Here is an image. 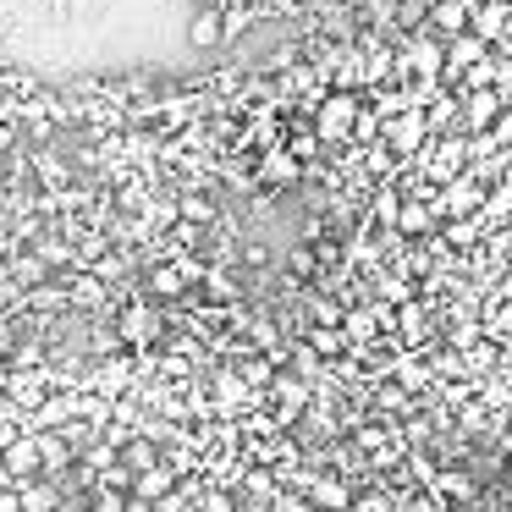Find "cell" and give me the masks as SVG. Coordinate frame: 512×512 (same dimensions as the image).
Segmentation results:
<instances>
[{
	"instance_id": "38",
	"label": "cell",
	"mask_w": 512,
	"mask_h": 512,
	"mask_svg": "<svg viewBox=\"0 0 512 512\" xmlns=\"http://www.w3.org/2000/svg\"><path fill=\"white\" fill-rule=\"evenodd\" d=\"M221 397L237 402V397H243V380H237V375H221Z\"/></svg>"
},
{
	"instance_id": "6",
	"label": "cell",
	"mask_w": 512,
	"mask_h": 512,
	"mask_svg": "<svg viewBox=\"0 0 512 512\" xmlns=\"http://www.w3.org/2000/svg\"><path fill=\"white\" fill-rule=\"evenodd\" d=\"M463 100H468V116H463V122L474 127V133H485V127H496V122H501V111H507V100H501L496 89H468Z\"/></svg>"
},
{
	"instance_id": "20",
	"label": "cell",
	"mask_w": 512,
	"mask_h": 512,
	"mask_svg": "<svg viewBox=\"0 0 512 512\" xmlns=\"http://www.w3.org/2000/svg\"><path fill=\"white\" fill-rule=\"evenodd\" d=\"M485 336H490V342H501V336H512V298H501V309L485 320Z\"/></svg>"
},
{
	"instance_id": "44",
	"label": "cell",
	"mask_w": 512,
	"mask_h": 512,
	"mask_svg": "<svg viewBox=\"0 0 512 512\" xmlns=\"http://www.w3.org/2000/svg\"><path fill=\"white\" fill-rule=\"evenodd\" d=\"M501 298H512V270H507V276H501Z\"/></svg>"
},
{
	"instance_id": "16",
	"label": "cell",
	"mask_w": 512,
	"mask_h": 512,
	"mask_svg": "<svg viewBox=\"0 0 512 512\" xmlns=\"http://www.w3.org/2000/svg\"><path fill=\"white\" fill-rule=\"evenodd\" d=\"M182 287H188V270L182 265H160L155 276H149V292H155V298H182Z\"/></svg>"
},
{
	"instance_id": "9",
	"label": "cell",
	"mask_w": 512,
	"mask_h": 512,
	"mask_svg": "<svg viewBox=\"0 0 512 512\" xmlns=\"http://www.w3.org/2000/svg\"><path fill=\"white\" fill-rule=\"evenodd\" d=\"M468 17H474V6H468V0H430V28L435 34H463L468 28Z\"/></svg>"
},
{
	"instance_id": "40",
	"label": "cell",
	"mask_w": 512,
	"mask_h": 512,
	"mask_svg": "<svg viewBox=\"0 0 512 512\" xmlns=\"http://www.w3.org/2000/svg\"><path fill=\"white\" fill-rule=\"evenodd\" d=\"M276 512H309V501H298V496H276Z\"/></svg>"
},
{
	"instance_id": "24",
	"label": "cell",
	"mask_w": 512,
	"mask_h": 512,
	"mask_svg": "<svg viewBox=\"0 0 512 512\" xmlns=\"http://www.w3.org/2000/svg\"><path fill=\"white\" fill-rule=\"evenodd\" d=\"M243 380H248V386H270V380H276L270 358H248V364H243Z\"/></svg>"
},
{
	"instance_id": "1",
	"label": "cell",
	"mask_w": 512,
	"mask_h": 512,
	"mask_svg": "<svg viewBox=\"0 0 512 512\" xmlns=\"http://www.w3.org/2000/svg\"><path fill=\"white\" fill-rule=\"evenodd\" d=\"M358 111H364V100L347 94V89H336L331 100H320V111H314V133H320V144H342V138L358 127Z\"/></svg>"
},
{
	"instance_id": "49",
	"label": "cell",
	"mask_w": 512,
	"mask_h": 512,
	"mask_svg": "<svg viewBox=\"0 0 512 512\" xmlns=\"http://www.w3.org/2000/svg\"><path fill=\"white\" fill-rule=\"evenodd\" d=\"M56 512H61V507H56Z\"/></svg>"
},
{
	"instance_id": "5",
	"label": "cell",
	"mask_w": 512,
	"mask_h": 512,
	"mask_svg": "<svg viewBox=\"0 0 512 512\" xmlns=\"http://www.w3.org/2000/svg\"><path fill=\"white\" fill-rule=\"evenodd\" d=\"M485 61V39L474 34V28H463V34H452V45H446V72L441 78H463L468 67H479Z\"/></svg>"
},
{
	"instance_id": "14",
	"label": "cell",
	"mask_w": 512,
	"mask_h": 512,
	"mask_svg": "<svg viewBox=\"0 0 512 512\" xmlns=\"http://www.w3.org/2000/svg\"><path fill=\"white\" fill-rule=\"evenodd\" d=\"M468 28H474V34L485 39V45H490V39H501V34H507V6H474Z\"/></svg>"
},
{
	"instance_id": "17",
	"label": "cell",
	"mask_w": 512,
	"mask_h": 512,
	"mask_svg": "<svg viewBox=\"0 0 512 512\" xmlns=\"http://www.w3.org/2000/svg\"><path fill=\"white\" fill-rule=\"evenodd\" d=\"M39 452H45V474H56V468H67L72 463V452H67V435H39Z\"/></svg>"
},
{
	"instance_id": "36",
	"label": "cell",
	"mask_w": 512,
	"mask_h": 512,
	"mask_svg": "<svg viewBox=\"0 0 512 512\" xmlns=\"http://www.w3.org/2000/svg\"><path fill=\"white\" fill-rule=\"evenodd\" d=\"M94 276H100V281H116V276H122V259H100V265H94Z\"/></svg>"
},
{
	"instance_id": "48",
	"label": "cell",
	"mask_w": 512,
	"mask_h": 512,
	"mask_svg": "<svg viewBox=\"0 0 512 512\" xmlns=\"http://www.w3.org/2000/svg\"><path fill=\"white\" fill-rule=\"evenodd\" d=\"M0 188H6V182H0Z\"/></svg>"
},
{
	"instance_id": "43",
	"label": "cell",
	"mask_w": 512,
	"mask_h": 512,
	"mask_svg": "<svg viewBox=\"0 0 512 512\" xmlns=\"http://www.w3.org/2000/svg\"><path fill=\"white\" fill-rule=\"evenodd\" d=\"M127 512H155V501H144V496H127Z\"/></svg>"
},
{
	"instance_id": "18",
	"label": "cell",
	"mask_w": 512,
	"mask_h": 512,
	"mask_svg": "<svg viewBox=\"0 0 512 512\" xmlns=\"http://www.w3.org/2000/svg\"><path fill=\"white\" fill-rule=\"evenodd\" d=\"M386 320H391V314L380 309V303H375V309H353V314H347V336H369V331H380Z\"/></svg>"
},
{
	"instance_id": "46",
	"label": "cell",
	"mask_w": 512,
	"mask_h": 512,
	"mask_svg": "<svg viewBox=\"0 0 512 512\" xmlns=\"http://www.w3.org/2000/svg\"><path fill=\"white\" fill-rule=\"evenodd\" d=\"M6 380H12V375H6V364H0V386H6Z\"/></svg>"
},
{
	"instance_id": "35",
	"label": "cell",
	"mask_w": 512,
	"mask_h": 512,
	"mask_svg": "<svg viewBox=\"0 0 512 512\" xmlns=\"http://www.w3.org/2000/svg\"><path fill=\"white\" fill-rule=\"evenodd\" d=\"M182 215L188 221H210V199H182Z\"/></svg>"
},
{
	"instance_id": "12",
	"label": "cell",
	"mask_w": 512,
	"mask_h": 512,
	"mask_svg": "<svg viewBox=\"0 0 512 512\" xmlns=\"http://www.w3.org/2000/svg\"><path fill=\"white\" fill-rule=\"evenodd\" d=\"M309 507H320V512H347V507H353V490H347L342 479H314V485H309Z\"/></svg>"
},
{
	"instance_id": "3",
	"label": "cell",
	"mask_w": 512,
	"mask_h": 512,
	"mask_svg": "<svg viewBox=\"0 0 512 512\" xmlns=\"http://www.w3.org/2000/svg\"><path fill=\"white\" fill-rule=\"evenodd\" d=\"M435 210L441 215H474V210H485V188H479L474 177H452L435 193Z\"/></svg>"
},
{
	"instance_id": "42",
	"label": "cell",
	"mask_w": 512,
	"mask_h": 512,
	"mask_svg": "<svg viewBox=\"0 0 512 512\" xmlns=\"http://www.w3.org/2000/svg\"><path fill=\"white\" fill-rule=\"evenodd\" d=\"M512 138V111H501V122H496V144H507Z\"/></svg>"
},
{
	"instance_id": "22",
	"label": "cell",
	"mask_w": 512,
	"mask_h": 512,
	"mask_svg": "<svg viewBox=\"0 0 512 512\" xmlns=\"http://www.w3.org/2000/svg\"><path fill=\"white\" fill-rule=\"evenodd\" d=\"M309 347L314 353H342V331H336V325H320V331H309Z\"/></svg>"
},
{
	"instance_id": "15",
	"label": "cell",
	"mask_w": 512,
	"mask_h": 512,
	"mask_svg": "<svg viewBox=\"0 0 512 512\" xmlns=\"http://www.w3.org/2000/svg\"><path fill=\"white\" fill-rule=\"evenodd\" d=\"M270 386H276V397H281V419H292V413H303V402H309V386H303V380H292V375H276Z\"/></svg>"
},
{
	"instance_id": "30",
	"label": "cell",
	"mask_w": 512,
	"mask_h": 512,
	"mask_svg": "<svg viewBox=\"0 0 512 512\" xmlns=\"http://www.w3.org/2000/svg\"><path fill=\"white\" fill-rule=\"evenodd\" d=\"M364 72H369V78H391V56H386V50H369Z\"/></svg>"
},
{
	"instance_id": "31",
	"label": "cell",
	"mask_w": 512,
	"mask_h": 512,
	"mask_svg": "<svg viewBox=\"0 0 512 512\" xmlns=\"http://www.w3.org/2000/svg\"><path fill=\"white\" fill-rule=\"evenodd\" d=\"M397 210H402V199H397V193H380V199H375V215H380L386 226H397Z\"/></svg>"
},
{
	"instance_id": "41",
	"label": "cell",
	"mask_w": 512,
	"mask_h": 512,
	"mask_svg": "<svg viewBox=\"0 0 512 512\" xmlns=\"http://www.w3.org/2000/svg\"><path fill=\"white\" fill-rule=\"evenodd\" d=\"M0 512H23V496L17 490H0Z\"/></svg>"
},
{
	"instance_id": "26",
	"label": "cell",
	"mask_w": 512,
	"mask_h": 512,
	"mask_svg": "<svg viewBox=\"0 0 512 512\" xmlns=\"http://www.w3.org/2000/svg\"><path fill=\"white\" fill-rule=\"evenodd\" d=\"M402 408H408V386L397 380V386L380 391V413H402Z\"/></svg>"
},
{
	"instance_id": "33",
	"label": "cell",
	"mask_w": 512,
	"mask_h": 512,
	"mask_svg": "<svg viewBox=\"0 0 512 512\" xmlns=\"http://www.w3.org/2000/svg\"><path fill=\"white\" fill-rule=\"evenodd\" d=\"M122 380H127V358H116V364H105V369H100V386H105V391H116Z\"/></svg>"
},
{
	"instance_id": "2",
	"label": "cell",
	"mask_w": 512,
	"mask_h": 512,
	"mask_svg": "<svg viewBox=\"0 0 512 512\" xmlns=\"http://www.w3.org/2000/svg\"><path fill=\"white\" fill-rule=\"evenodd\" d=\"M0 474H6V479H34V474H45L39 435H12V441L0 446Z\"/></svg>"
},
{
	"instance_id": "47",
	"label": "cell",
	"mask_w": 512,
	"mask_h": 512,
	"mask_svg": "<svg viewBox=\"0 0 512 512\" xmlns=\"http://www.w3.org/2000/svg\"><path fill=\"white\" fill-rule=\"evenodd\" d=\"M507 452H512V430H507Z\"/></svg>"
},
{
	"instance_id": "19",
	"label": "cell",
	"mask_w": 512,
	"mask_h": 512,
	"mask_svg": "<svg viewBox=\"0 0 512 512\" xmlns=\"http://www.w3.org/2000/svg\"><path fill=\"white\" fill-rule=\"evenodd\" d=\"M127 496L133 490H122V485H94V512H127Z\"/></svg>"
},
{
	"instance_id": "11",
	"label": "cell",
	"mask_w": 512,
	"mask_h": 512,
	"mask_svg": "<svg viewBox=\"0 0 512 512\" xmlns=\"http://www.w3.org/2000/svg\"><path fill=\"white\" fill-rule=\"evenodd\" d=\"M298 155H292V149H270L265 155V166H259V177L270 182V188H292V182H298Z\"/></svg>"
},
{
	"instance_id": "8",
	"label": "cell",
	"mask_w": 512,
	"mask_h": 512,
	"mask_svg": "<svg viewBox=\"0 0 512 512\" xmlns=\"http://www.w3.org/2000/svg\"><path fill=\"white\" fill-rule=\"evenodd\" d=\"M17 496H23V512H56L61 507V485L50 474H34L17 485Z\"/></svg>"
},
{
	"instance_id": "27",
	"label": "cell",
	"mask_w": 512,
	"mask_h": 512,
	"mask_svg": "<svg viewBox=\"0 0 512 512\" xmlns=\"http://www.w3.org/2000/svg\"><path fill=\"white\" fill-rule=\"evenodd\" d=\"M347 512H391V496L369 490V496H353V507H347Z\"/></svg>"
},
{
	"instance_id": "25",
	"label": "cell",
	"mask_w": 512,
	"mask_h": 512,
	"mask_svg": "<svg viewBox=\"0 0 512 512\" xmlns=\"http://www.w3.org/2000/svg\"><path fill=\"white\" fill-rule=\"evenodd\" d=\"M221 23H226V39H232V34H243L254 17H248V6H221Z\"/></svg>"
},
{
	"instance_id": "34",
	"label": "cell",
	"mask_w": 512,
	"mask_h": 512,
	"mask_svg": "<svg viewBox=\"0 0 512 512\" xmlns=\"http://www.w3.org/2000/svg\"><path fill=\"white\" fill-rule=\"evenodd\" d=\"M248 490H254L259 501H276V479L270 474H248Z\"/></svg>"
},
{
	"instance_id": "21",
	"label": "cell",
	"mask_w": 512,
	"mask_h": 512,
	"mask_svg": "<svg viewBox=\"0 0 512 512\" xmlns=\"http://www.w3.org/2000/svg\"><path fill=\"white\" fill-rule=\"evenodd\" d=\"M485 210H490V215H512V177L496 182V188L485 193Z\"/></svg>"
},
{
	"instance_id": "13",
	"label": "cell",
	"mask_w": 512,
	"mask_h": 512,
	"mask_svg": "<svg viewBox=\"0 0 512 512\" xmlns=\"http://www.w3.org/2000/svg\"><path fill=\"white\" fill-rule=\"evenodd\" d=\"M435 215H441L435 204H402V210H397V232L402 237H430L435 232Z\"/></svg>"
},
{
	"instance_id": "32",
	"label": "cell",
	"mask_w": 512,
	"mask_h": 512,
	"mask_svg": "<svg viewBox=\"0 0 512 512\" xmlns=\"http://www.w3.org/2000/svg\"><path fill=\"white\" fill-rule=\"evenodd\" d=\"M204 287H210V298H221V303H226V298H237V281H226L221 270H215V276H204Z\"/></svg>"
},
{
	"instance_id": "10",
	"label": "cell",
	"mask_w": 512,
	"mask_h": 512,
	"mask_svg": "<svg viewBox=\"0 0 512 512\" xmlns=\"http://www.w3.org/2000/svg\"><path fill=\"white\" fill-rule=\"evenodd\" d=\"M226 39V23H221V6H199V17L188 23V45L193 50H215Z\"/></svg>"
},
{
	"instance_id": "28",
	"label": "cell",
	"mask_w": 512,
	"mask_h": 512,
	"mask_svg": "<svg viewBox=\"0 0 512 512\" xmlns=\"http://www.w3.org/2000/svg\"><path fill=\"white\" fill-rule=\"evenodd\" d=\"M424 375H430V369H424L419 358H402V364H397V380H402V386H424Z\"/></svg>"
},
{
	"instance_id": "23",
	"label": "cell",
	"mask_w": 512,
	"mask_h": 512,
	"mask_svg": "<svg viewBox=\"0 0 512 512\" xmlns=\"http://www.w3.org/2000/svg\"><path fill=\"white\" fill-rule=\"evenodd\" d=\"M122 463H127V468H133V474H138V468H149V463H155V446H149V441H127Z\"/></svg>"
},
{
	"instance_id": "7",
	"label": "cell",
	"mask_w": 512,
	"mask_h": 512,
	"mask_svg": "<svg viewBox=\"0 0 512 512\" xmlns=\"http://www.w3.org/2000/svg\"><path fill=\"white\" fill-rule=\"evenodd\" d=\"M171 490H177V468L171 463H149L133 474V496H144V501H160V496H171Z\"/></svg>"
},
{
	"instance_id": "4",
	"label": "cell",
	"mask_w": 512,
	"mask_h": 512,
	"mask_svg": "<svg viewBox=\"0 0 512 512\" xmlns=\"http://www.w3.org/2000/svg\"><path fill=\"white\" fill-rule=\"evenodd\" d=\"M424 138H430V116H424V105H408L402 116L386 122V144L391 149H419Z\"/></svg>"
},
{
	"instance_id": "45",
	"label": "cell",
	"mask_w": 512,
	"mask_h": 512,
	"mask_svg": "<svg viewBox=\"0 0 512 512\" xmlns=\"http://www.w3.org/2000/svg\"><path fill=\"white\" fill-rule=\"evenodd\" d=\"M193 6H221V0H193Z\"/></svg>"
},
{
	"instance_id": "37",
	"label": "cell",
	"mask_w": 512,
	"mask_h": 512,
	"mask_svg": "<svg viewBox=\"0 0 512 512\" xmlns=\"http://www.w3.org/2000/svg\"><path fill=\"white\" fill-rule=\"evenodd\" d=\"M34 364H39V347L23 342V347H17V369H34Z\"/></svg>"
},
{
	"instance_id": "29",
	"label": "cell",
	"mask_w": 512,
	"mask_h": 512,
	"mask_svg": "<svg viewBox=\"0 0 512 512\" xmlns=\"http://www.w3.org/2000/svg\"><path fill=\"white\" fill-rule=\"evenodd\" d=\"M397 320H402V331H408V336H424V309H419V303H402Z\"/></svg>"
},
{
	"instance_id": "39",
	"label": "cell",
	"mask_w": 512,
	"mask_h": 512,
	"mask_svg": "<svg viewBox=\"0 0 512 512\" xmlns=\"http://www.w3.org/2000/svg\"><path fill=\"white\" fill-rule=\"evenodd\" d=\"M292 270H298V276H314V254H303V248H298V254H292Z\"/></svg>"
}]
</instances>
